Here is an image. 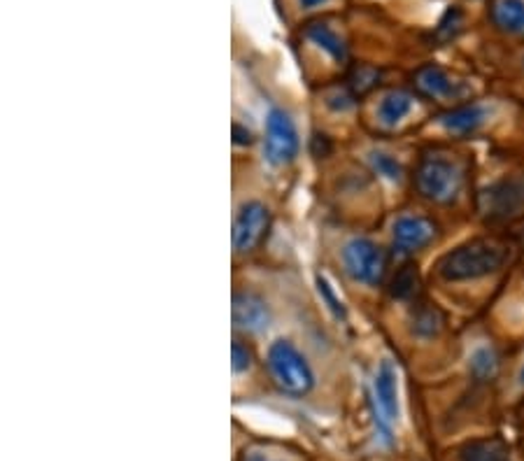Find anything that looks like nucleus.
<instances>
[{
	"label": "nucleus",
	"instance_id": "nucleus-14",
	"mask_svg": "<svg viewBox=\"0 0 524 461\" xmlns=\"http://www.w3.org/2000/svg\"><path fill=\"white\" fill-rule=\"evenodd\" d=\"M459 461H510V450L501 438H477L462 447Z\"/></svg>",
	"mask_w": 524,
	"mask_h": 461
},
{
	"label": "nucleus",
	"instance_id": "nucleus-1",
	"mask_svg": "<svg viewBox=\"0 0 524 461\" xmlns=\"http://www.w3.org/2000/svg\"><path fill=\"white\" fill-rule=\"evenodd\" d=\"M508 255V245H504L501 240L473 238L443 255L436 264V270L447 282L477 280V278H485V275L504 268Z\"/></svg>",
	"mask_w": 524,
	"mask_h": 461
},
{
	"label": "nucleus",
	"instance_id": "nucleus-24",
	"mask_svg": "<svg viewBox=\"0 0 524 461\" xmlns=\"http://www.w3.org/2000/svg\"><path fill=\"white\" fill-rule=\"evenodd\" d=\"M317 285H320V294H322V299L327 301L329 310L333 312L336 317H345V308H343V301L338 299L336 291L331 289V285H329L324 278H317Z\"/></svg>",
	"mask_w": 524,
	"mask_h": 461
},
{
	"label": "nucleus",
	"instance_id": "nucleus-25",
	"mask_svg": "<svg viewBox=\"0 0 524 461\" xmlns=\"http://www.w3.org/2000/svg\"><path fill=\"white\" fill-rule=\"evenodd\" d=\"M243 461H280V459L270 456L268 452H264L261 447H249V450H245Z\"/></svg>",
	"mask_w": 524,
	"mask_h": 461
},
{
	"label": "nucleus",
	"instance_id": "nucleus-9",
	"mask_svg": "<svg viewBox=\"0 0 524 461\" xmlns=\"http://www.w3.org/2000/svg\"><path fill=\"white\" fill-rule=\"evenodd\" d=\"M392 238H394V245L399 252L410 255V252H417V249L434 243V238H436V224L426 217L405 215V217H399L394 222Z\"/></svg>",
	"mask_w": 524,
	"mask_h": 461
},
{
	"label": "nucleus",
	"instance_id": "nucleus-26",
	"mask_svg": "<svg viewBox=\"0 0 524 461\" xmlns=\"http://www.w3.org/2000/svg\"><path fill=\"white\" fill-rule=\"evenodd\" d=\"M322 3H327V0H301L303 7H317L322 5Z\"/></svg>",
	"mask_w": 524,
	"mask_h": 461
},
{
	"label": "nucleus",
	"instance_id": "nucleus-27",
	"mask_svg": "<svg viewBox=\"0 0 524 461\" xmlns=\"http://www.w3.org/2000/svg\"><path fill=\"white\" fill-rule=\"evenodd\" d=\"M519 384H524V366H522V371H519Z\"/></svg>",
	"mask_w": 524,
	"mask_h": 461
},
{
	"label": "nucleus",
	"instance_id": "nucleus-4",
	"mask_svg": "<svg viewBox=\"0 0 524 461\" xmlns=\"http://www.w3.org/2000/svg\"><path fill=\"white\" fill-rule=\"evenodd\" d=\"M371 401H373L375 426L384 443H392V426L399 420V382H396V368L392 366L390 359H384L378 366L373 389H371Z\"/></svg>",
	"mask_w": 524,
	"mask_h": 461
},
{
	"label": "nucleus",
	"instance_id": "nucleus-18",
	"mask_svg": "<svg viewBox=\"0 0 524 461\" xmlns=\"http://www.w3.org/2000/svg\"><path fill=\"white\" fill-rule=\"evenodd\" d=\"M378 79H380V70H375V68H371V66H357L352 73H350L348 89L354 96H363V94H369L371 89L378 87Z\"/></svg>",
	"mask_w": 524,
	"mask_h": 461
},
{
	"label": "nucleus",
	"instance_id": "nucleus-13",
	"mask_svg": "<svg viewBox=\"0 0 524 461\" xmlns=\"http://www.w3.org/2000/svg\"><path fill=\"white\" fill-rule=\"evenodd\" d=\"M413 105H415L413 94H408V91H403V89H394V91H390V94L383 99V103H380V108H378L380 124H384V126L401 124V121H403L410 114Z\"/></svg>",
	"mask_w": 524,
	"mask_h": 461
},
{
	"label": "nucleus",
	"instance_id": "nucleus-16",
	"mask_svg": "<svg viewBox=\"0 0 524 461\" xmlns=\"http://www.w3.org/2000/svg\"><path fill=\"white\" fill-rule=\"evenodd\" d=\"M306 36L315 42L317 47L324 49L333 61H345L348 58V47H345V40L333 31L327 24H310L306 28Z\"/></svg>",
	"mask_w": 524,
	"mask_h": 461
},
{
	"label": "nucleus",
	"instance_id": "nucleus-23",
	"mask_svg": "<svg viewBox=\"0 0 524 461\" xmlns=\"http://www.w3.org/2000/svg\"><path fill=\"white\" fill-rule=\"evenodd\" d=\"M231 359H234L236 373H243V371H247V368L252 366V359H255V354H252V350L247 348V342L236 341L234 348H231Z\"/></svg>",
	"mask_w": 524,
	"mask_h": 461
},
{
	"label": "nucleus",
	"instance_id": "nucleus-17",
	"mask_svg": "<svg viewBox=\"0 0 524 461\" xmlns=\"http://www.w3.org/2000/svg\"><path fill=\"white\" fill-rule=\"evenodd\" d=\"M417 291H420V275H417L415 266H403L392 280V296H396L401 301H408V299L417 296Z\"/></svg>",
	"mask_w": 524,
	"mask_h": 461
},
{
	"label": "nucleus",
	"instance_id": "nucleus-10",
	"mask_svg": "<svg viewBox=\"0 0 524 461\" xmlns=\"http://www.w3.org/2000/svg\"><path fill=\"white\" fill-rule=\"evenodd\" d=\"M234 315L236 329L245 333H261L270 321V312L266 308V301L261 296L252 294V291H238L234 296Z\"/></svg>",
	"mask_w": 524,
	"mask_h": 461
},
{
	"label": "nucleus",
	"instance_id": "nucleus-2",
	"mask_svg": "<svg viewBox=\"0 0 524 461\" xmlns=\"http://www.w3.org/2000/svg\"><path fill=\"white\" fill-rule=\"evenodd\" d=\"M266 368L282 394L306 396L315 387V373L303 352L289 341H276L270 345Z\"/></svg>",
	"mask_w": 524,
	"mask_h": 461
},
{
	"label": "nucleus",
	"instance_id": "nucleus-19",
	"mask_svg": "<svg viewBox=\"0 0 524 461\" xmlns=\"http://www.w3.org/2000/svg\"><path fill=\"white\" fill-rule=\"evenodd\" d=\"M498 368V359L494 354V350L489 348H480L473 352L471 357V373L476 375V380H492L497 375Z\"/></svg>",
	"mask_w": 524,
	"mask_h": 461
},
{
	"label": "nucleus",
	"instance_id": "nucleus-6",
	"mask_svg": "<svg viewBox=\"0 0 524 461\" xmlns=\"http://www.w3.org/2000/svg\"><path fill=\"white\" fill-rule=\"evenodd\" d=\"M343 268L354 282L378 285L387 270V257L383 247L369 238H352L343 247Z\"/></svg>",
	"mask_w": 524,
	"mask_h": 461
},
{
	"label": "nucleus",
	"instance_id": "nucleus-7",
	"mask_svg": "<svg viewBox=\"0 0 524 461\" xmlns=\"http://www.w3.org/2000/svg\"><path fill=\"white\" fill-rule=\"evenodd\" d=\"M480 213L492 222L524 215V175H510L489 184L480 194Z\"/></svg>",
	"mask_w": 524,
	"mask_h": 461
},
{
	"label": "nucleus",
	"instance_id": "nucleus-20",
	"mask_svg": "<svg viewBox=\"0 0 524 461\" xmlns=\"http://www.w3.org/2000/svg\"><path fill=\"white\" fill-rule=\"evenodd\" d=\"M369 161L373 171L378 173V175L387 177V180H401V175H403V168H401L399 161L392 154H387V152H373V154L369 156Z\"/></svg>",
	"mask_w": 524,
	"mask_h": 461
},
{
	"label": "nucleus",
	"instance_id": "nucleus-5",
	"mask_svg": "<svg viewBox=\"0 0 524 461\" xmlns=\"http://www.w3.org/2000/svg\"><path fill=\"white\" fill-rule=\"evenodd\" d=\"M301 141L296 131L294 120L289 112L280 108H273L266 117V138H264V154L273 166H287L299 156Z\"/></svg>",
	"mask_w": 524,
	"mask_h": 461
},
{
	"label": "nucleus",
	"instance_id": "nucleus-15",
	"mask_svg": "<svg viewBox=\"0 0 524 461\" xmlns=\"http://www.w3.org/2000/svg\"><path fill=\"white\" fill-rule=\"evenodd\" d=\"M492 16L501 31L524 36V0H497Z\"/></svg>",
	"mask_w": 524,
	"mask_h": 461
},
{
	"label": "nucleus",
	"instance_id": "nucleus-21",
	"mask_svg": "<svg viewBox=\"0 0 524 461\" xmlns=\"http://www.w3.org/2000/svg\"><path fill=\"white\" fill-rule=\"evenodd\" d=\"M443 317L436 308H420L415 312V331L420 336H436L441 331Z\"/></svg>",
	"mask_w": 524,
	"mask_h": 461
},
{
	"label": "nucleus",
	"instance_id": "nucleus-12",
	"mask_svg": "<svg viewBox=\"0 0 524 461\" xmlns=\"http://www.w3.org/2000/svg\"><path fill=\"white\" fill-rule=\"evenodd\" d=\"M415 87L422 96H426V99H436V100L450 99V96H455V91H457L455 79H452L450 75H447L445 70L438 66L420 68L415 75Z\"/></svg>",
	"mask_w": 524,
	"mask_h": 461
},
{
	"label": "nucleus",
	"instance_id": "nucleus-8",
	"mask_svg": "<svg viewBox=\"0 0 524 461\" xmlns=\"http://www.w3.org/2000/svg\"><path fill=\"white\" fill-rule=\"evenodd\" d=\"M270 226V210L261 201H247L234 219V249L238 255L255 252Z\"/></svg>",
	"mask_w": 524,
	"mask_h": 461
},
{
	"label": "nucleus",
	"instance_id": "nucleus-3",
	"mask_svg": "<svg viewBox=\"0 0 524 461\" xmlns=\"http://www.w3.org/2000/svg\"><path fill=\"white\" fill-rule=\"evenodd\" d=\"M462 168L441 154H429L415 171V187L431 203H452L462 192Z\"/></svg>",
	"mask_w": 524,
	"mask_h": 461
},
{
	"label": "nucleus",
	"instance_id": "nucleus-22",
	"mask_svg": "<svg viewBox=\"0 0 524 461\" xmlns=\"http://www.w3.org/2000/svg\"><path fill=\"white\" fill-rule=\"evenodd\" d=\"M459 26H462V12H459L457 7H450V10H447L445 15H443L441 24H438L436 40H441V42L450 40V37L457 36Z\"/></svg>",
	"mask_w": 524,
	"mask_h": 461
},
{
	"label": "nucleus",
	"instance_id": "nucleus-11",
	"mask_svg": "<svg viewBox=\"0 0 524 461\" xmlns=\"http://www.w3.org/2000/svg\"><path fill=\"white\" fill-rule=\"evenodd\" d=\"M487 120V110L483 105H462V108H455L452 112H445L441 117V124L447 133L452 135H471L476 133L480 126Z\"/></svg>",
	"mask_w": 524,
	"mask_h": 461
}]
</instances>
